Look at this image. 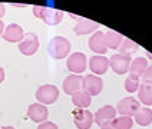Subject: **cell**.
Returning <instances> with one entry per match:
<instances>
[{
	"mask_svg": "<svg viewBox=\"0 0 152 129\" xmlns=\"http://www.w3.org/2000/svg\"><path fill=\"white\" fill-rule=\"evenodd\" d=\"M3 32H4V23H3V20L0 19V34H3Z\"/></svg>",
	"mask_w": 152,
	"mask_h": 129,
	"instance_id": "30",
	"label": "cell"
},
{
	"mask_svg": "<svg viewBox=\"0 0 152 129\" xmlns=\"http://www.w3.org/2000/svg\"><path fill=\"white\" fill-rule=\"evenodd\" d=\"M138 87H139V80L128 76L126 80H125V89H126V92L135 93V92H138Z\"/></svg>",
	"mask_w": 152,
	"mask_h": 129,
	"instance_id": "24",
	"label": "cell"
},
{
	"mask_svg": "<svg viewBox=\"0 0 152 129\" xmlns=\"http://www.w3.org/2000/svg\"><path fill=\"white\" fill-rule=\"evenodd\" d=\"M131 56H125V55H113L109 59V66L116 75H126L129 66H131Z\"/></svg>",
	"mask_w": 152,
	"mask_h": 129,
	"instance_id": "7",
	"label": "cell"
},
{
	"mask_svg": "<svg viewBox=\"0 0 152 129\" xmlns=\"http://www.w3.org/2000/svg\"><path fill=\"white\" fill-rule=\"evenodd\" d=\"M138 101L141 103H144L145 108H149L152 106V86L151 85H139L138 87Z\"/></svg>",
	"mask_w": 152,
	"mask_h": 129,
	"instance_id": "18",
	"label": "cell"
},
{
	"mask_svg": "<svg viewBox=\"0 0 152 129\" xmlns=\"http://www.w3.org/2000/svg\"><path fill=\"white\" fill-rule=\"evenodd\" d=\"M33 15L39 19H42L48 26H56L59 25L63 19V12L58 9L52 7H43V6H33Z\"/></svg>",
	"mask_w": 152,
	"mask_h": 129,
	"instance_id": "2",
	"label": "cell"
},
{
	"mask_svg": "<svg viewBox=\"0 0 152 129\" xmlns=\"http://www.w3.org/2000/svg\"><path fill=\"white\" fill-rule=\"evenodd\" d=\"M66 68H68L70 72L76 73V75L83 73L85 70H86V68H88V59H86L85 53L76 52V53H72L70 56H68Z\"/></svg>",
	"mask_w": 152,
	"mask_h": 129,
	"instance_id": "5",
	"label": "cell"
},
{
	"mask_svg": "<svg viewBox=\"0 0 152 129\" xmlns=\"http://www.w3.org/2000/svg\"><path fill=\"white\" fill-rule=\"evenodd\" d=\"M36 99L42 105H52L59 99V89L55 85H42L36 90Z\"/></svg>",
	"mask_w": 152,
	"mask_h": 129,
	"instance_id": "3",
	"label": "cell"
},
{
	"mask_svg": "<svg viewBox=\"0 0 152 129\" xmlns=\"http://www.w3.org/2000/svg\"><path fill=\"white\" fill-rule=\"evenodd\" d=\"M27 116L30 120H33L34 123H43V122L48 120L49 111L42 103H32L27 108Z\"/></svg>",
	"mask_w": 152,
	"mask_h": 129,
	"instance_id": "9",
	"label": "cell"
},
{
	"mask_svg": "<svg viewBox=\"0 0 152 129\" xmlns=\"http://www.w3.org/2000/svg\"><path fill=\"white\" fill-rule=\"evenodd\" d=\"M146 56H148L149 59H152V55H151V53H149V52H146Z\"/></svg>",
	"mask_w": 152,
	"mask_h": 129,
	"instance_id": "33",
	"label": "cell"
},
{
	"mask_svg": "<svg viewBox=\"0 0 152 129\" xmlns=\"http://www.w3.org/2000/svg\"><path fill=\"white\" fill-rule=\"evenodd\" d=\"M99 27L98 23H95L92 20H88V19H80L79 22H77V25L75 26V33L77 36H80V34H89V33H95L96 32V29Z\"/></svg>",
	"mask_w": 152,
	"mask_h": 129,
	"instance_id": "16",
	"label": "cell"
},
{
	"mask_svg": "<svg viewBox=\"0 0 152 129\" xmlns=\"http://www.w3.org/2000/svg\"><path fill=\"white\" fill-rule=\"evenodd\" d=\"M73 123L77 129H89L93 123V113L88 109H75L72 112Z\"/></svg>",
	"mask_w": 152,
	"mask_h": 129,
	"instance_id": "6",
	"label": "cell"
},
{
	"mask_svg": "<svg viewBox=\"0 0 152 129\" xmlns=\"http://www.w3.org/2000/svg\"><path fill=\"white\" fill-rule=\"evenodd\" d=\"M70 42L63 36H55L48 44V53L53 59H65L70 53Z\"/></svg>",
	"mask_w": 152,
	"mask_h": 129,
	"instance_id": "1",
	"label": "cell"
},
{
	"mask_svg": "<svg viewBox=\"0 0 152 129\" xmlns=\"http://www.w3.org/2000/svg\"><path fill=\"white\" fill-rule=\"evenodd\" d=\"M91 102H92V96L89 93H86L85 90H80L77 93L72 95V103L75 105L76 108H79V109L88 108L91 105Z\"/></svg>",
	"mask_w": 152,
	"mask_h": 129,
	"instance_id": "20",
	"label": "cell"
},
{
	"mask_svg": "<svg viewBox=\"0 0 152 129\" xmlns=\"http://www.w3.org/2000/svg\"><path fill=\"white\" fill-rule=\"evenodd\" d=\"M88 46L89 49L98 55H105L108 52V47L105 44V33H102L101 30H96L95 33H92L89 42H88Z\"/></svg>",
	"mask_w": 152,
	"mask_h": 129,
	"instance_id": "12",
	"label": "cell"
},
{
	"mask_svg": "<svg viewBox=\"0 0 152 129\" xmlns=\"http://www.w3.org/2000/svg\"><path fill=\"white\" fill-rule=\"evenodd\" d=\"M141 77H142V82H144L145 85H151L152 86V65L146 68L145 73Z\"/></svg>",
	"mask_w": 152,
	"mask_h": 129,
	"instance_id": "25",
	"label": "cell"
},
{
	"mask_svg": "<svg viewBox=\"0 0 152 129\" xmlns=\"http://www.w3.org/2000/svg\"><path fill=\"white\" fill-rule=\"evenodd\" d=\"M112 125L115 129H131L134 125V119L129 116H116L112 120Z\"/></svg>",
	"mask_w": 152,
	"mask_h": 129,
	"instance_id": "23",
	"label": "cell"
},
{
	"mask_svg": "<svg viewBox=\"0 0 152 129\" xmlns=\"http://www.w3.org/2000/svg\"><path fill=\"white\" fill-rule=\"evenodd\" d=\"M39 37L34 33H26L23 40L19 43V50L25 56H32L39 49Z\"/></svg>",
	"mask_w": 152,
	"mask_h": 129,
	"instance_id": "8",
	"label": "cell"
},
{
	"mask_svg": "<svg viewBox=\"0 0 152 129\" xmlns=\"http://www.w3.org/2000/svg\"><path fill=\"white\" fill-rule=\"evenodd\" d=\"M139 49V46L136 44L134 40H131V39H124V42L122 44L119 46V55H125V56H131V55H134L135 52H138Z\"/></svg>",
	"mask_w": 152,
	"mask_h": 129,
	"instance_id": "22",
	"label": "cell"
},
{
	"mask_svg": "<svg viewBox=\"0 0 152 129\" xmlns=\"http://www.w3.org/2000/svg\"><path fill=\"white\" fill-rule=\"evenodd\" d=\"M103 80L96 75H88L83 77V90L91 96H96L102 92Z\"/></svg>",
	"mask_w": 152,
	"mask_h": 129,
	"instance_id": "10",
	"label": "cell"
},
{
	"mask_svg": "<svg viewBox=\"0 0 152 129\" xmlns=\"http://www.w3.org/2000/svg\"><path fill=\"white\" fill-rule=\"evenodd\" d=\"M101 129H115V128H113V125H112V120H110V122H105V123H102V125H101Z\"/></svg>",
	"mask_w": 152,
	"mask_h": 129,
	"instance_id": "27",
	"label": "cell"
},
{
	"mask_svg": "<svg viewBox=\"0 0 152 129\" xmlns=\"http://www.w3.org/2000/svg\"><path fill=\"white\" fill-rule=\"evenodd\" d=\"M134 120L141 126H149L152 123V109L149 108H141L134 115Z\"/></svg>",
	"mask_w": 152,
	"mask_h": 129,
	"instance_id": "19",
	"label": "cell"
},
{
	"mask_svg": "<svg viewBox=\"0 0 152 129\" xmlns=\"http://www.w3.org/2000/svg\"><path fill=\"white\" fill-rule=\"evenodd\" d=\"M37 129H59V128H58V125H56V123H53V122H49V120H46V122L40 123Z\"/></svg>",
	"mask_w": 152,
	"mask_h": 129,
	"instance_id": "26",
	"label": "cell"
},
{
	"mask_svg": "<svg viewBox=\"0 0 152 129\" xmlns=\"http://www.w3.org/2000/svg\"><path fill=\"white\" fill-rule=\"evenodd\" d=\"M88 66L92 70L93 75H96V76L98 75H105L108 68H109V59H106L105 56H101V55H95L89 59Z\"/></svg>",
	"mask_w": 152,
	"mask_h": 129,
	"instance_id": "13",
	"label": "cell"
},
{
	"mask_svg": "<svg viewBox=\"0 0 152 129\" xmlns=\"http://www.w3.org/2000/svg\"><path fill=\"white\" fill-rule=\"evenodd\" d=\"M3 80H4V69L0 66V83H1Z\"/></svg>",
	"mask_w": 152,
	"mask_h": 129,
	"instance_id": "29",
	"label": "cell"
},
{
	"mask_svg": "<svg viewBox=\"0 0 152 129\" xmlns=\"http://www.w3.org/2000/svg\"><path fill=\"white\" fill-rule=\"evenodd\" d=\"M63 90L68 95H75L83 90V77L80 75H69L63 80Z\"/></svg>",
	"mask_w": 152,
	"mask_h": 129,
	"instance_id": "11",
	"label": "cell"
},
{
	"mask_svg": "<svg viewBox=\"0 0 152 129\" xmlns=\"http://www.w3.org/2000/svg\"><path fill=\"white\" fill-rule=\"evenodd\" d=\"M25 37L23 33V29L16 23H10L7 27H4V32H3V39L6 42L10 43H16V42H22Z\"/></svg>",
	"mask_w": 152,
	"mask_h": 129,
	"instance_id": "14",
	"label": "cell"
},
{
	"mask_svg": "<svg viewBox=\"0 0 152 129\" xmlns=\"http://www.w3.org/2000/svg\"><path fill=\"white\" fill-rule=\"evenodd\" d=\"M116 118V108H113L112 105H105L102 106L101 109H98V112L95 113V118L93 120L101 126L102 123L105 122H110Z\"/></svg>",
	"mask_w": 152,
	"mask_h": 129,
	"instance_id": "15",
	"label": "cell"
},
{
	"mask_svg": "<svg viewBox=\"0 0 152 129\" xmlns=\"http://www.w3.org/2000/svg\"><path fill=\"white\" fill-rule=\"evenodd\" d=\"M4 13H6V7H4V4L0 3V17L4 16Z\"/></svg>",
	"mask_w": 152,
	"mask_h": 129,
	"instance_id": "28",
	"label": "cell"
},
{
	"mask_svg": "<svg viewBox=\"0 0 152 129\" xmlns=\"http://www.w3.org/2000/svg\"><path fill=\"white\" fill-rule=\"evenodd\" d=\"M128 76L132 77V79H136V80H139V77H141V76H138V75H134V73H129Z\"/></svg>",
	"mask_w": 152,
	"mask_h": 129,
	"instance_id": "31",
	"label": "cell"
},
{
	"mask_svg": "<svg viewBox=\"0 0 152 129\" xmlns=\"http://www.w3.org/2000/svg\"><path fill=\"white\" fill-rule=\"evenodd\" d=\"M139 109H141L139 101L136 98H134V96L124 98L116 105V112H118L121 116H129V118H132Z\"/></svg>",
	"mask_w": 152,
	"mask_h": 129,
	"instance_id": "4",
	"label": "cell"
},
{
	"mask_svg": "<svg viewBox=\"0 0 152 129\" xmlns=\"http://www.w3.org/2000/svg\"><path fill=\"white\" fill-rule=\"evenodd\" d=\"M148 60L145 58H135V59L131 62V66H129V72L134 73V75H138V76H142L145 73V70L148 68Z\"/></svg>",
	"mask_w": 152,
	"mask_h": 129,
	"instance_id": "21",
	"label": "cell"
},
{
	"mask_svg": "<svg viewBox=\"0 0 152 129\" xmlns=\"http://www.w3.org/2000/svg\"><path fill=\"white\" fill-rule=\"evenodd\" d=\"M124 39H125V37H124L122 34L116 33V32H113V30H108V32L105 33V44H106L108 49H112V50L119 49V46L122 44Z\"/></svg>",
	"mask_w": 152,
	"mask_h": 129,
	"instance_id": "17",
	"label": "cell"
},
{
	"mask_svg": "<svg viewBox=\"0 0 152 129\" xmlns=\"http://www.w3.org/2000/svg\"><path fill=\"white\" fill-rule=\"evenodd\" d=\"M0 129H15L13 126H3V128H0Z\"/></svg>",
	"mask_w": 152,
	"mask_h": 129,
	"instance_id": "32",
	"label": "cell"
}]
</instances>
